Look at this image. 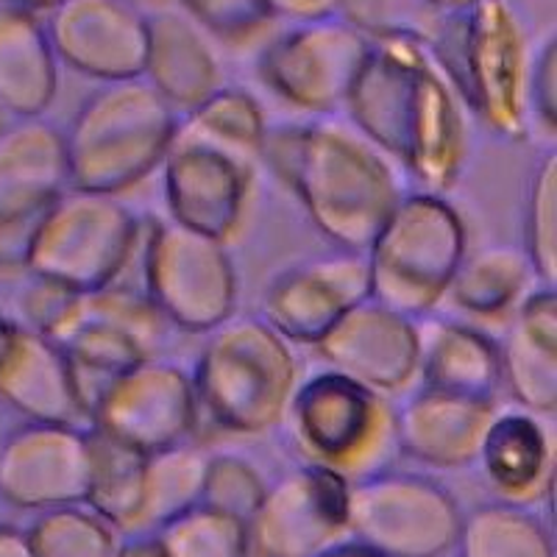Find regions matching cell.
<instances>
[{
	"label": "cell",
	"instance_id": "f546056e",
	"mask_svg": "<svg viewBox=\"0 0 557 557\" xmlns=\"http://www.w3.org/2000/svg\"><path fill=\"white\" fill-rule=\"evenodd\" d=\"M209 455L198 446L178 444L146 457L143 519H176L203 496Z\"/></svg>",
	"mask_w": 557,
	"mask_h": 557
},
{
	"label": "cell",
	"instance_id": "ffe728a7",
	"mask_svg": "<svg viewBox=\"0 0 557 557\" xmlns=\"http://www.w3.org/2000/svg\"><path fill=\"white\" fill-rule=\"evenodd\" d=\"M496 399L412 385L393 407V444L432 469H466L476 462Z\"/></svg>",
	"mask_w": 557,
	"mask_h": 557
},
{
	"label": "cell",
	"instance_id": "603a6c76",
	"mask_svg": "<svg viewBox=\"0 0 557 557\" xmlns=\"http://www.w3.org/2000/svg\"><path fill=\"white\" fill-rule=\"evenodd\" d=\"M499 374L510 399L539 418L557 412V293L539 285L507 318Z\"/></svg>",
	"mask_w": 557,
	"mask_h": 557
},
{
	"label": "cell",
	"instance_id": "836d02e7",
	"mask_svg": "<svg viewBox=\"0 0 557 557\" xmlns=\"http://www.w3.org/2000/svg\"><path fill=\"white\" fill-rule=\"evenodd\" d=\"M165 557H237L243 552V521L209 505H196L168 521Z\"/></svg>",
	"mask_w": 557,
	"mask_h": 557
},
{
	"label": "cell",
	"instance_id": "7a4b0ae2",
	"mask_svg": "<svg viewBox=\"0 0 557 557\" xmlns=\"http://www.w3.org/2000/svg\"><path fill=\"white\" fill-rule=\"evenodd\" d=\"M260 165L337 251L366 253L405 196L396 165L337 114L268 126Z\"/></svg>",
	"mask_w": 557,
	"mask_h": 557
},
{
	"label": "cell",
	"instance_id": "d4e9b609",
	"mask_svg": "<svg viewBox=\"0 0 557 557\" xmlns=\"http://www.w3.org/2000/svg\"><path fill=\"white\" fill-rule=\"evenodd\" d=\"M418 326V382L435 391L499 399V346L471 321L424 315Z\"/></svg>",
	"mask_w": 557,
	"mask_h": 557
},
{
	"label": "cell",
	"instance_id": "e575fe53",
	"mask_svg": "<svg viewBox=\"0 0 557 557\" xmlns=\"http://www.w3.org/2000/svg\"><path fill=\"white\" fill-rule=\"evenodd\" d=\"M469 557H549L546 535L516 507H487L466 527Z\"/></svg>",
	"mask_w": 557,
	"mask_h": 557
},
{
	"label": "cell",
	"instance_id": "4dcf8cb0",
	"mask_svg": "<svg viewBox=\"0 0 557 557\" xmlns=\"http://www.w3.org/2000/svg\"><path fill=\"white\" fill-rule=\"evenodd\" d=\"M89 435H92V482H89L87 502H92L107 519L121 524L143 521L148 455L114 444L96 430H89Z\"/></svg>",
	"mask_w": 557,
	"mask_h": 557
},
{
	"label": "cell",
	"instance_id": "7c38bea8",
	"mask_svg": "<svg viewBox=\"0 0 557 557\" xmlns=\"http://www.w3.org/2000/svg\"><path fill=\"white\" fill-rule=\"evenodd\" d=\"M198 407L193 374L162 357L137 362L114 376L89 410V430L139 455L187 444L196 432Z\"/></svg>",
	"mask_w": 557,
	"mask_h": 557
},
{
	"label": "cell",
	"instance_id": "9c48e42d",
	"mask_svg": "<svg viewBox=\"0 0 557 557\" xmlns=\"http://www.w3.org/2000/svg\"><path fill=\"white\" fill-rule=\"evenodd\" d=\"M168 330L171 326L146 293L112 285L96 293H73L45 337L67 355L89 421L103 387L126 368L157 357Z\"/></svg>",
	"mask_w": 557,
	"mask_h": 557
},
{
	"label": "cell",
	"instance_id": "d6a6232c",
	"mask_svg": "<svg viewBox=\"0 0 557 557\" xmlns=\"http://www.w3.org/2000/svg\"><path fill=\"white\" fill-rule=\"evenodd\" d=\"M524 253L539 285L555 287L557 282V153H541L530 176L524 201Z\"/></svg>",
	"mask_w": 557,
	"mask_h": 557
},
{
	"label": "cell",
	"instance_id": "44dd1931",
	"mask_svg": "<svg viewBox=\"0 0 557 557\" xmlns=\"http://www.w3.org/2000/svg\"><path fill=\"white\" fill-rule=\"evenodd\" d=\"M67 190L62 128L45 117L0 128V228H34Z\"/></svg>",
	"mask_w": 557,
	"mask_h": 557
},
{
	"label": "cell",
	"instance_id": "d590c367",
	"mask_svg": "<svg viewBox=\"0 0 557 557\" xmlns=\"http://www.w3.org/2000/svg\"><path fill=\"white\" fill-rule=\"evenodd\" d=\"M187 17L207 34L226 45H246L260 37L273 20L265 0H176Z\"/></svg>",
	"mask_w": 557,
	"mask_h": 557
},
{
	"label": "cell",
	"instance_id": "60d3db41",
	"mask_svg": "<svg viewBox=\"0 0 557 557\" xmlns=\"http://www.w3.org/2000/svg\"><path fill=\"white\" fill-rule=\"evenodd\" d=\"M0 557H34L32 544L12 530H0Z\"/></svg>",
	"mask_w": 557,
	"mask_h": 557
},
{
	"label": "cell",
	"instance_id": "8d00e7d4",
	"mask_svg": "<svg viewBox=\"0 0 557 557\" xmlns=\"http://www.w3.org/2000/svg\"><path fill=\"white\" fill-rule=\"evenodd\" d=\"M262 496H265V482L251 462L237 455L209 457L201 496L203 505L215 507L226 516H235L246 524Z\"/></svg>",
	"mask_w": 557,
	"mask_h": 557
},
{
	"label": "cell",
	"instance_id": "4fadbf2b",
	"mask_svg": "<svg viewBox=\"0 0 557 557\" xmlns=\"http://www.w3.org/2000/svg\"><path fill=\"white\" fill-rule=\"evenodd\" d=\"M159 171L168 221L218 243H228L240 232L257 168L235 153L176 132Z\"/></svg>",
	"mask_w": 557,
	"mask_h": 557
},
{
	"label": "cell",
	"instance_id": "74e56055",
	"mask_svg": "<svg viewBox=\"0 0 557 557\" xmlns=\"http://www.w3.org/2000/svg\"><path fill=\"white\" fill-rule=\"evenodd\" d=\"M34 557H109V535L96 519L73 507H57L32 535Z\"/></svg>",
	"mask_w": 557,
	"mask_h": 557
},
{
	"label": "cell",
	"instance_id": "f35d334b",
	"mask_svg": "<svg viewBox=\"0 0 557 557\" xmlns=\"http://www.w3.org/2000/svg\"><path fill=\"white\" fill-rule=\"evenodd\" d=\"M527 103H530L532 126L555 137L557 128V39L546 37L530 62V82H527Z\"/></svg>",
	"mask_w": 557,
	"mask_h": 557
},
{
	"label": "cell",
	"instance_id": "b9f144b4",
	"mask_svg": "<svg viewBox=\"0 0 557 557\" xmlns=\"http://www.w3.org/2000/svg\"><path fill=\"white\" fill-rule=\"evenodd\" d=\"M3 3H9V7H17V9H26V12H32V14H39V12H51V9H57L62 0H3Z\"/></svg>",
	"mask_w": 557,
	"mask_h": 557
},
{
	"label": "cell",
	"instance_id": "e0dca14e",
	"mask_svg": "<svg viewBox=\"0 0 557 557\" xmlns=\"http://www.w3.org/2000/svg\"><path fill=\"white\" fill-rule=\"evenodd\" d=\"M45 32L59 64L82 76L109 84L146 73L148 14L132 0H62Z\"/></svg>",
	"mask_w": 557,
	"mask_h": 557
},
{
	"label": "cell",
	"instance_id": "cb8c5ba5",
	"mask_svg": "<svg viewBox=\"0 0 557 557\" xmlns=\"http://www.w3.org/2000/svg\"><path fill=\"white\" fill-rule=\"evenodd\" d=\"M143 78L178 117L226 84L212 39L182 9L148 12V57Z\"/></svg>",
	"mask_w": 557,
	"mask_h": 557
},
{
	"label": "cell",
	"instance_id": "d6986e66",
	"mask_svg": "<svg viewBox=\"0 0 557 557\" xmlns=\"http://www.w3.org/2000/svg\"><path fill=\"white\" fill-rule=\"evenodd\" d=\"M341 374L360 385L399 396L418 382V326L412 318L366 298L312 346Z\"/></svg>",
	"mask_w": 557,
	"mask_h": 557
},
{
	"label": "cell",
	"instance_id": "ba28073f",
	"mask_svg": "<svg viewBox=\"0 0 557 557\" xmlns=\"http://www.w3.org/2000/svg\"><path fill=\"white\" fill-rule=\"evenodd\" d=\"M282 426L310 466L362 474L393 444V405L335 368L298 380Z\"/></svg>",
	"mask_w": 557,
	"mask_h": 557
},
{
	"label": "cell",
	"instance_id": "8fae6325",
	"mask_svg": "<svg viewBox=\"0 0 557 557\" xmlns=\"http://www.w3.org/2000/svg\"><path fill=\"white\" fill-rule=\"evenodd\" d=\"M371 53V39L343 17L298 23L268 39L257 78L276 101L307 117H330L346 107Z\"/></svg>",
	"mask_w": 557,
	"mask_h": 557
},
{
	"label": "cell",
	"instance_id": "ab89813d",
	"mask_svg": "<svg viewBox=\"0 0 557 557\" xmlns=\"http://www.w3.org/2000/svg\"><path fill=\"white\" fill-rule=\"evenodd\" d=\"M273 20H285L290 26L341 17V0H265Z\"/></svg>",
	"mask_w": 557,
	"mask_h": 557
},
{
	"label": "cell",
	"instance_id": "ee69618b",
	"mask_svg": "<svg viewBox=\"0 0 557 557\" xmlns=\"http://www.w3.org/2000/svg\"><path fill=\"white\" fill-rule=\"evenodd\" d=\"M12 323H14V318H9L7 312L0 310V351H3V346H7L9 335H12Z\"/></svg>",
	"mask_w": 557,
	"mask_h": 557
},
{
	"label": "cell",
	"instance_id": "1f68e13d",
	"mask_svg": "<svg viewBox=\"0 0 557 557\" xmlns=\"http://www.w3.org/2000/svg\"><path fill=\"white\" fill-rule=\"evenodd\" d=\"M341 17L371 42H416L432 51L451 14L426 0H341Z\"/></svg>",
	"mask_w": 557,
	"mask_h": 557
},
{
	"label": "cell",
	"instance_id": "9a60e30c",
	"mask_svg": "<svg viewBox=\"0 0 557 557\" xmlns=\"http://www.w3.org/2000/svg\"><path fill=\"white\" fill-rule=\"evenodd\" d=\"M92 482L89 426L26 421L0 441V496L17 507L87 502Z\"/></svg>",
	"mask_w": 557,
	"mask_h": 557
},
{
	"label": "cell",
	"instance_id": "7402d4cb",
	"mask_svg": "<svg viewBox=\"0 0 557 557\" xmlns=\"http://www.w3.org/2000/svg\"><path fill=\"white\" fill-rule=\"evenodd\" d=\"M0 401L26 421L87 426V410L67 355L51 337L17 321L0 351Z\"/></svg>",
	"mask_w": 557,
	"mask_h": 557
},
{
	"label": "cell",
	"instance_id": "52a82bcc",
	"mask_svg": "<svg viewBox=\"0 0 557 557\" xmlns=\"http://www.w3.org/2000/svg\"><path fill=\"white\" fill-rule=\"evenodd\" d=\"M143 228L123 198L70 187L34 228L26 276L70 293L117 285L143 246Z\"/></svg>",
	"mask_w": 557,
	"mask_h": 557
},
{
	"label": "cell",
	"instance_id": "6da1fadb",
	"mask_svg": "<svg viewBox=\"0 0 557 557\" xmlns=\"http://www.w3.org/2000/svg\"><path fill=\"white\" fill-rule=\"evenodd\" d=\"M343 117L421 193L444 196L466 171V109L421 45L371 42Z\"/></svg>",
	"mask_w": 557,
	"mask_h": 557
},
{
	"label": "cell",
	"instance_id": "4316f807",
	"mask_svg": "<svg viewBox=\"0 0 557 557\" xmlns=\"http://www.w3.org/2000/svg\"><path fill=\"white\" fill-rule=\"evenodd\" d=\"M482 474L507 499L541 494L555 471V441L544 418L521 410H496L476 455Z\"/></svg>",
	"mask_w": 557,
	"mask_h": 557
},
{
	"label": "cell",
	"instance_id": "5b68a950",
	"mask_svg": "<svg viewBox=\"0 0 557 557\" xmlns=\"http://www.w3.org/2000/svg\"><path fill=\"white\" fill-rule=\"evenodd\" d=\"M193 385L198 407L228 435H268L285 421L301 380L293 343L260 315H235L203 335Z\"/></svg>",
	"mask_w": 557,
	"mask_h": 557
},
{
	"label": "cell",
	"instance_id": "30bf717a",
	"mask_svg": "<svg viewBox=\"0 0 557 557\" xmlns=\"http://www.w3.org/2000/svg\"><path fill=\"white\" fill-rule=\"evenodd\" d=\"M143 232V293L171 330L209 335L237 315L240 282L226 243L196 235L168 218L151 221Z\"/></svg>",
	"mask_w": 557,
	"mask_h": 557
},
{
	"label": "cell",
	"instance_id": "3957f363",
	"mask_svg": "<svg viewBox=\"0 0 557 557\" xmlns=\"http://www.w3.org/2000/svg\"><path fill=\"white\" fill-rule=\"evenodd\" d=\"M430 53L485 132L505 143L530 137V32L516 0H474L451 14Z\"/></svg>",
	"mask_w": 557,
	"mask_h": 557
},
{
	"label": "cell",
	"instance_id": "5bb4252c",
	"mask_svg": "<svg viewBox=\"0 0 557 557\" xmlns=\"http://www.w3.org/2000/svg\"><path fill=\"white\" fill-rule=\"evenodd\" d=\"M348 524L382 552L437 555L457 535V510L444 487L416 474H374L348 482Z\"/></svg>",
	"mask_w": 557,
	"mask_h": 557
},
{
	"label": "cell",
	"instance_id": "f1b7e54d",
	"mask_svg": "<svg viewBox=\"0 0 557 557\" xmlns=\"http://www.w3.org/2000/svg\"><path fill=\"white\" fill-rule=\"evenodd\" d=\"M178 134L201 139L221 151L235 153L248 165L260 168L268 137L265 109L243 87L223 84L218 92L178 117Z\"/></svg>",
	"mask_w": 557,
	"mask_h": 557
},
{
	"label": "cell",
	"instance_id": "7bdbcfd3",
	"mask_svg": "<svg viewBox=\"0 0 557 557\" xmlns=\"http://www.w3.org/2000/svg\"><path fill=\"white\" fill-rule=\"evenodd\" d=\"M426 3L444 14H460V12H466V9H469L474 0H426Z\"/></svg>",
	"mask_w": 557,
	"mask_h": 557
},
{
	"label": "cell",
	"instance_id": "277c9868",
	"mask_svg": "<svg viewBox=\"0 0 557 557\" xmlns=\"http://www.w3.org/2000/svg\"><path fill=\"white\" fill-rule=\"evenodd\" d=\"M178 114L146 78L101 84L64 128L70 187L123 198L165 165Z\"/></svg>",
	"mask_w": 557,
	"mask_h": 557
},
{
	"label": "cell",
	"instance_id": "2e32d148",
	"mask_svg": "<svg viewBox=\"0 0 557 557\" xmlns=\"http://www.w3.org/2000/svg\"><path fill=\"white\" fill-rule=\"evenodd\" d=\"M371 298L366 253L310 257L273 276L260 318L293 346H315L351 307Z\"/></svg>",
	"mask_w": 557,
	"mask_h": 557
},
{
	"label": "cell",
	"instance_id": "8992f818",
	"mask_svg": "<svg viewBox=\"0 0 557 557\" xmlns=\"http://www.w3.org/2000/svg\"><path fill=\"white\" fill-rule=\"evenodd\" d=\"M466 253L469 226L460 209L435 193H405L366 251L371 298L412 321L432 315Z\"/></svg>",
	"mask_w": 557,
	"mask_h": 557
},
{
	"label": "cell",
	"instance_id": "83f0119b",
	"mask_svg": "<svg viewBox=\"0 0 557 557\" xmlns=\"http://www.w3.org/2000/svg\"><path fill=\"white\" fill-rule=\"evenodd\" d=\"M539 287V276L519 246L469 251L451 278L446 301L471 321H507Z\"/></svg>",
	"mask_w": 557,
	"mask_h": 557
},
{
	"label": "cell",
	"instance_id": "484cf974",
	"mask_svg": "<svg viewBox=\"0 0 557 557\" xmlns=\"http://www.w3.org/2000/svg\"><path fill=\"white\" fill-rule=\"evenodd\" d=\"M59 92V59L39 14L0 0V109L14 121L45 117Z\"/></svg>",
	"mask_w": 557,
	"mask_h": 557
},
{
	"label": "cell",
	"instance_id": "ac0fdd59",
	"mask_svg": "<svg viewBox=\"0 0 557 557\" xmlns=\"http://www.w3.org/2000/svg\"><path fill=\"white\" fill-rule=\"evenodd\" d=\"M346 524L348 480L307 462L265 491L243 524V552L251 557H301Z\"/></svg>",
	"mask_w": 557,
	"mask_h": 557
}]
</instances>
